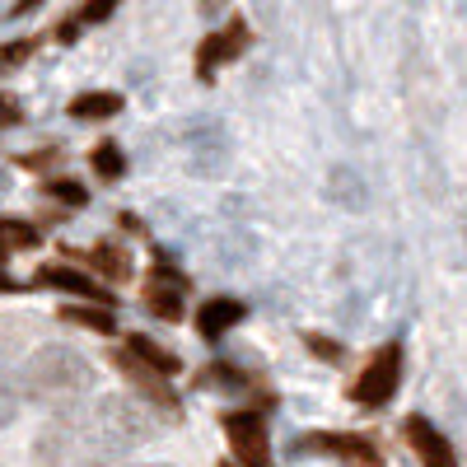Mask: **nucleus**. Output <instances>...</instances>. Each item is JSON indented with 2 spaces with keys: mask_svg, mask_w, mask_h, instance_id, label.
Returning <instances> with one entry per match:
<instances>
[{
  "mask_svg": "<svg viewBox=\"0 0 467 467\" xmlns=\"http://www.w3.org/2000/svg\"><path fill=\"white\" fill-rule=\"evenodd\" d=\"M154 431H160V411L150 402H140L131 393H108L94 402L80 440L99 453H131L145 440H154Z\"/></svg>",
  "mask_w": 467,
  "mask_h": 467,
  "instance_id": "f257e3e1",
  "label": "nucleus"
},
{
  "mask_svg": "<svg viewBox=\"0 0 467 467\" xmlns=\"http://www.w3.org/2000/svg\"><path fill=\"white\" fill-rule=\"evenodd\" d=\"M19 388H24V398L43 402V407H66L94 388V365L70 346H43L37 356H28Z\"/></svg>",
  "mask_w": 467,
  "mask_h": 467,
  "instance_id": "f03ea898",
  "label": "nucleus"
},
{
  "mask_svg": "<svg viewBox=\"0 0 467 467\" xmlns=\"http://www.w3.org/2000/svg\"><path fill=\"white\" fill-rule=\"evenodd\" d=\"M398 388H402V346L398 341H388V346H379L374 356L365 360V369L356 374V383L346 388L350 393V402L356 407H388L398 398Z\"/></svg>",
  "mask_w": 467,
  "mask_h": 467,
  "instance_id": "7ed1b4c3",
  "label": "nucleus"
},
{
  "mask_svg": "<svg viewBox=\"0 0 467 467\" xmlns=\"http://www.w3.org/2000/svg\"><path fill=\"white\" fill-rule=\"evenodd\" d=\"M220 431L229 440L234 467H271V435H266V420L257 411H224Z\"/></svg>",
  "mask_w": 467,
  "mask_h": 467,
  "instance_id": "20e7f679",
  "label": "nucleus"
},
{
  "mask_svg": "<svg viewBox=\"0 0 467 467\" xmlns=\"http://www.w3.org/2000/svg\"><path fill=\"white\" fill-rule=\"evenodd\" d=\"M248 47H253V28H248V19L234 15L224 28H215L211 37H202V47H197V75L211 85V80H215V70L229 66V61H239Z\"/></svg>",
  "mask_w": 467,
  "mask_h": 467,
  "instance_id": "39448f33",
  "label": "nucleus"
},
{
  "mask_svg": "<svg viewBox=\"0 0 467 467\" xmlns=\"http://www.w3.org/2000/svg\"><path fill=\"white\" fill-rule=\"evenodd\" d=\"M108 360H112L117 369H122V374L136 383L140 402H150L154 411H169V416H178V393L169 388V379H164V374H154L150 365H140L127 346H112V350H108Z\"/></svg>",
  "mask_w": 467,
  "mask_h": 467,
  "instance_id": "423d86ee",
  "label": "nucleus"
},
{
  "mask_svg": "<svg viewBox=\"0 0 467 467\" xmlns=\"http://www.w3.org/2000/svg\"><path fill=\"white\" fill-rule=\"evenodd\" d=\"M299 449L308 453H327L346 467H383V453L369 435H332V431H318V435H304Z\"/></svg>",
  "mask_w": 467,
  "mask_h": 467,
  "instance_id": "0eeeda50",
  "label": "nucleus"
},
{
  "mask_svg": "<svg viewBox=\"0 0 467 467\" xmlns=\"http://www.w3.org/2000/svg\"><path fill=\"white\" fill-rule=\"evenodd\" d=\"M33 285L37 290H61V295L80 299V304H108L112 308V290L99 285L94 276H85V271H75V266H37Z\"/></svg>",
  "mask_w": 467,
  "mask_h": 467,
  "instance_id": "6e6552de",
  "label": "nucleus"
},
{
  "mask_svg": "<svg viewBox=\"0 0 467 467\" xmlns=\"http://www.w3.org/2000/svg\"><path fill=\"white\" fill-rule=\"evenodd\" d=\"M402 435H407L411 453L420 458V467H458L453 444H449L425 416H407V420H402Z\"/></svg>",
  "mask_w": 467,
  "mask_h": 467,
  "instance_id": "1a4fd4ad",
  "label": "nucleus"
},
{
  "mask_svg": "<svg viewBox=\"0 0 467 467\" xmlns=\"http://www.w3.org/2000/svg\"><path fill=\"white\" fill-rule=\"evenodd\" d=\"M173 266H154V281L145 285V308L154 318H164V323H182V290L187 281L182 276H169Z\"/></svg>",
  "mask_w": 467,
  "mask_h": 467,
  "instance_id": "9d476101",
  "label": "nucleus"
},
{
  "mask_svg": "<svg viewBox=\"0 0 467 467\" xmlns=\"http://www.w3.org/2000/svg\"><path fill=\"white\" fill-rule=\"evenodd\" d=\"M244 314H248V308H244L239 299L215 295V299H206V304L197 308V318H192V323H197V332H202L206 341H220L229 327H239V323H244Z\"/></svg>",
  "mask_w": 467,
  "mask_h": 467,
  "instance_id": "9b49d317",
  "label": "nucleus"
},
{
  "mask_svg": "<svg viewBox=\"0 0 467 467\" xmlns=\"http://www.w3.org/2000/svg\"><path fill=\"white\" fill-rule=\"evenodd\" d=\"M75 257H80L89 271H99L108 285H127L131 281V257H127V248H117L112 239H103V244H94L85 253H75Z\"/></svg>",
  "mask_w": 467,
  "mask_h": 467,
  "instance_id": "f8f14e48",
  "label": "nucleus"
},
{
  "mask_svg": "<svg viewBox=\"0 0 467 467\" xmlns=\"http://www.w3.org/2000/svg\"><path fill=\"white\" fill-rule=\"evenodd\" d=\"M61 323H70V327H85V332H99V337H112L117 332V308H108V304H66L61 308Z\"/></svg>",
  "mask_w": 467,
  "mask_h": 467,
  "instance_id": "ddd939ff",
  "label": "nucleus"
},
{
  "mask_svg": "<svg viewBox=\"0 0 467 467\" xmlns=\"http://www.w3.org/2000/svg\"><path fill=\"white\" fill-rule=\"evenodd\" d=\"M66 112L75 117V122H108V117L122 112V94H112V89H89V94H75Z\"/></svg>",
  "mask_w": 467,
  "mask_h": 467,
  "instance_id": "4468645a",
  "label": "nucleus"
},
{
  "mask_svg": "<svg viewBox=\"0 0 467 467\" xmlns=\"http://www.w3.org/2000/svg\"><path fill=\"white\" fill-rule=\"evenodd\" d=\"M117 5H122V0H85V5L75 10L70 19H61V24H57V43H75V37H80L89 24H103Z\"/></svg>",
  "mask_w": 467,
  "mask_h": 467,
  "instance_id": "2eb2a0df",
  "label": "nucleus"
},
{
  "mask_svg": "<svg viewBox=\"0 0 467 467\" xmlns=\"http://www.w3.org/2000/svg\"><path fill=\"white\" fill-rule=\"evenodd\" d=\"M127 350L140 360V365H150L154 374H164V379H173L178 369H182V360L173 356V350H164L160 341H150V337H140V332H131L127 337Z\"/></svg>",
  "mask_w": 467,
  "mask_h": 467,
  "instance_id": "dca6fc26",
  "label": "nucleus"
},
{
  "mask_svg": "<svg viewBox=\"0 0 467 467\" xmlns=\"http://www.w3.org/2000/svg\"><path fill=\"white\" fill-rule=\"evenodd\" d=\"M70 440H80V431L70 425V416H57V420H47V431L37 435V458H43V462H61Z\"/></svg>",
  "mask_w": 467,
  "mask_h": 467,
  "instance_id": "f3484780",
  "label": "nucleus"
},
{
  "mask_svg": "<svg viewBox=\"0 0 467 467\" xmlns=\"http://www.w3.org/2000/svg\"><path fill=\"white\" fill-rule=\"evenodd\" d=\"M197 388H220V393H248L253 388V379L239 369V365H206L202 374H197Z\"/></svg>",
  "mask_w": 467,
  "mask_h": 467,
  "instance_id": "a211bd4d",
  "label": "nucleus"
},
{
  "mask_svg": "<svg viewBox=\"0 0 467 467\" xmlns=\"http://www.w3.org/2000/svg\"><path fill=\"white\" fill-rule=\"evenodd\" d=\"M89 164H94V173L103 182H117V178L127 173V154H122V145H117V140H99L89 150Z\"/></svg>",
  "mask_w": 467,
  "mask_h": 467,
  "instance_id": "6ab92c4d",
  "label": "nucleus"
},
{
  "mask_svg": "<svg viewBox=\"0 0 467 467\" xmlns=\"http://www.w3.org/2000/svg\"><path fill=\"white\" fill-rule=\"evenodd\" d=\"M19 407H24V388H19V379L5 365H0V431L19 420Z\"/></svg>",
  "mask_w": 467,
  "mask_h": 467,
  "instance_id": "aec40b11",
  "label": "nucleus"
},
{
  "mask_svg": "<svg viewBox=\"0 0 467 467\" xmlns=\"http://www.w3.org/2000/svg\"><path fill=\"white\" fill-rule=\"evenodd\" d=\"M43 197H52V202L70 206V211H85V206H89L85 182H75V178H52V182H43Z\"/></svg>",
  "mask_w": 467,
  "mask_h": 467,
  "instance_id": "412c9836",
  "label": "nucleus"
},
{
  "mask_svg": "<svg viewBox=\"0 0 467 467\" xmlns=\"http://www.w3.org/2000/svg\"><path fill=\"white\" fill-rule=\"evenodd\" d=\"M0 244L5 248H37L43 234H37V224H28V220H5L0 215Z\"/></svg>",
  "mask_w": 467,
  "mask_h": 467,
  "instance_id": "4be33fe9",
  "label": "nucleus"
},
{
  "mask_svg": "<svg viewBox=\"0 0 467 467\" xmlns=\"http://www.w3.org/2000/svg\"><path fill=\"white\" fill-rule=\"evenodd\" d=\"M33 37H19V43H0V75L5 70H15V66H24L28 57H33Z\"/></svg>",
  "mask_w": 467,
  "mask_h": 467,
  "instance_id": "5701e85b",
  "label": "nucleus"
},
{
  "mask_svg": "<svg viewBox=\"0 0 467 467\" xmlns=\"http://www.w3.org/2000/svg\"><path fill=\"white\" fill-rule=\"evenodd\" d=\"M304 346L314 350V356L332 360V365H341V360H346V346H337V341H327V337H314V332H308V337H304Z\"/></svg>",
  "mask_w": 467,
  "mask_h": 467,
  "instance_id": "b1692460",
  "label": "nucleus"
},
{
  "mask_svg": "<svg viewBox=\"0 0 467 467\" xmlns=\"http://www.w3.org/2000/svg\"><path fill=\"white\" fill-rule=\"evenodd\" d=\"M24 122V103L15 94H0V127H19Z\"/></svg>",
  "mask_w": 467,
  "mask_h": 467,
  "instance_id": "393cba45",
  "label": "nucleus"
},
{
  "mask_svg": "<svg viewBox=\"0 0 467 467\" xmlns=\"http://www.w3.org/2000/svg\"><path fill=\"white\" fill-rule=\"evenodd\" d=\"M19 164H24V169H43V164H57V150H37V154H24Z\"/></svg>",
  "mask_w": 467,
  "mask_h": 467,
  "instance_id": "a878e982",
  "label": "nucleus"
},
{
  "mask_svg": "<svg viewBox=\"0 0 467 467\" xmlns=\"http://www.w3.org/2000/svg\"><path fill=\"white\" fill-rule=\"evenodd\" d=\"M19 290V281L15 276H5V271H0V295H15Z\"/></svg>",
  "mask_w": 467,
  "mask_h": 467,
  "instance_id": "bb28decb",
  "label": "nucleus"
},
{
  "mask_svg": "<svg viewBox=\"0 0 467 467\" xmlns=\"http://www.w3.org/2000/svg\"><path fill=\"white\" fill-rule=\"evenodd\" d=\"M33 5H37V0H15V10H10V15H28Z\"/></svg>",
  "mask_w": 467,
  "mask_h": 467,
  "instance_id": "cd10ccee",
  "label": "nucleus"
},
{
  "mask_svg": "<svg viewBox=\"0 0 467 467\" xmlns=\"http://www.w3.org/2000/svg\"><path fill=\"white\" fill-rule=\"evenodd\" d=\"M220 5H224V0H202V10H206V15H215Z\"/></svg>",
  "mask_w": 467,
  "mask_h": 467,
  "instance_id": "c85d7f7f",
  "label": "nucleus"
},
{
  "mask_svg": "<svg viewBox=\"0 0 467 467\" xmlns=\"http://www.w3.org/2000/svg\"><path fill=\"white\" fill-rule=\"evenodd\" d=\"M5 257H10V248H5V244H0V262H5Z\"/></svg>",
  "mask_w": 467,
  "mask_h": 467,
  "instance_id": "c756f323",
  "label": "nucleus"
},
{
  "mask_svg": "<svg viewBox=\"0 0 467 467\" xmlns=\"http://www.w3.org/2000/svg\"><path fill=\"white\" fill-rule=\"evenodd\" d=\"M145 467H169V462H145Z\"/></svg>",
  "mask_w": 467,
  "mask_h": 467,
  "instance_id": "7c9ffc66",
  "label": "nucleus"
},
{
  "mask_svg": "<svg viewBox=\"0 0 467 467\" xmlns=\"http://www.w3.org/2000/svg\"><path fill=\"white\" fill-rule=\"evenodd\" d=\"M89 467H108V462H89Z\"/></svg>",
  "mask_w": 467,
  "mask_h": 467,
  "instance_id": "2f4dec72",
  "label": "nucleus"
},
{
  "mask_svg": "<svg viewBox=\"0 0 467 467\" xmlns=\"http://www.w3.org/2000/svg\"><path fill=\"white\" fill-rule=\"evenodd\" d=\"M220 467H234V462H229V458H224V462H220Z\"/></svg>",
  "mask_w": 467,
  "mask_h": 467,
  "instance_id": "473e14b6",
  "label": "nucleus"
}]
</instances>
